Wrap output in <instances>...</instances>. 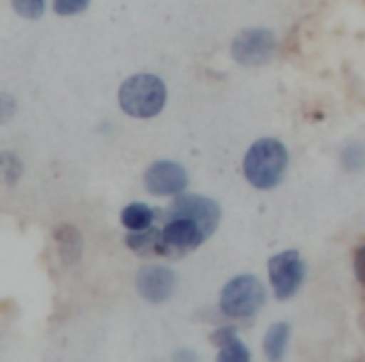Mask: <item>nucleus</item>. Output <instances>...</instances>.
<instances>
[{"label":"nucleus","instance_id":"7ed1b4c3","mask_svg":"<svg viewBox=\"0 0 365 362\" xmlns=\"http://www.w3.org/2000/svg\"><path fill=\"white\" fill-rule=\"evenodd\" d=\"M265 286L255 275L233 277L220 292V309L225 316L235 320L252 318L265 305Z\"/></svg>","mask_w":365,"mask_h":362},{"label":"nucleus","instance_id":"9b49d317","mask_svg":"<svg viewBox=\"0 0 365 362\" xmlns=\"http://www.w3.org/2000/svg\"><path fill=\"white\" fill-rule=\"evenodd\" d=\"M126 245L139 254V256H165V247H163V230L158 228H145V230H130L126 237Z\"/></svg>","mask_w":365,"mask_h":362},{"label":"nucleus","instance_id":"f03ea898","mask_svg":"<svg viewBox=\"0 0 365 362\" xmlns=\"http://www.w3.org/2000/svg\"><path fill=\"white\" fill-rule=\"evenodd\" d=\"M118 100L126 115L137 119H150L163 111L167 102V87L156 75H133L122 83Z\"/></svg>","mask_w":365,"mask_h":362},{"label":"nucleus","instance_id":"9d476101","mask_svg":"<svg viewBox=\"0 0 365 362\" xmlns=\"http://www.w3.org/2000/svg\"><path fill=\"white\" fill-rule=\"evenodd\" d=\"M210 341L220 350L218 352V361L220 362H248L250 361V352L246 348V344L237 337V331L231 326L218 329L212 333Z\"/></svg>","mask_w":365,"mask_h":362},{"label":"nucleus","instance_id":"20e7f679","mask_svg":"<svg viewBox=\"0 0 365 362\" xmlns=\"http://www.w3.org/2000/svg\"><path fill=\"white\" fill-rule=\"evenodd\" d=\"M167 222L169 220H190L195 224H199V228L205 233V237H210L222 218L220 205L207 196H199V194H180L167 209Z\"/></svg>","mask_w":365,"mask_h":362},{"label":"nucleus","instance_id":"ddd939ff","mask_svg":"<svg viewBox=\"0 0 365 362\" xmlns=\"http://www.w3.org/2000/svg\"><path fill=\"white\" fill-rule=\"evenodd\" d=\"M156 213L158 211H154L145 203H130L122 209L120 220H122L124 228H128V230H145L156 220Z\"/></svg>","mask_w":365,"mask_h":362},{"label":"nucleus","instance_id":"dca6fc26","mask_svg":"<svg viewBox=\"0 0 365 362\" xmlns=\"http://www.w3.org/2000/svg\"><path fill=\"white\" fill-rule=\"evenodd\" d=\"M11 4L26 19H38L45 11V0H11Z\"/></svg>","mask_w":365,"mask_h":362},{"label":"nucleus","instance_id":"6e6552de","mask_svg":"<svg viewBox=\"0 0 365 362\" xmlns=\"http://www.w3.org/2000/svg\"><path fill=\"white\" fill-rule=\"evenodd\" d=\"M205 233L190 220H169L163 228V247L167 258H182L205 241Z\"/></svg>","mask_w":365,"mask_h":362},{"label":"nucleus","instance_id":"a211bd4d","mask_svg":"<svg viewBox=\"0 0 365 362\" xmlns=\"http://www.w3.org/2000/svg\"><path fill=\"white\" fill-rule=\"evenodd\" d=\"M355 275H357L359 284L365 288V243L355 252Z\"/></svg>","mask_w":365,"mask_h":362},{"label":"nucleus","instance_id":"0eeeda50","mask_svg":"<svg viewBox=\"0 0 365 362\" xmlns=\"http://www.w3.org/2000/svg\"><path fill=\"white\" fill-rule=\"evenodd\" d=\"M143 186L154 196H178L188 186V173L178 162L160 160L145 171Z\"/></svg>","mask_w":365,"mask_h":362},{"label":"nucleus","instance_id":"423d86ee","mask_svg":"<svg viewBox=\"0 0 365 362\" xmlns=\"http://www.w3.org/2000/svg\"><path fill=\"white\" fill-rule=\"evenodd\" d=\"M276 51V36L267 28H250L240 32L231 43V55L244 66H263Z\"/></svg>","mask_w":365,"mask_h":362},{"label":"nucleus","instance_id":"f3484780","mask_svg":"<svg viewBox=\"0 0 365 362\" xmlns=\"http://www.w3.org/2000/svg\"><path fill=\"white\" fill-rule=\"evenodd\" d=\"M92 0H53V11L58 15H77L90 6Z\"/></svg>","mask_w":365,"mask_h":362},{"label":"nucleus","instance_id":"4468645a","mask_svg":"<svg viewBox=\"0 0 365 362\" xmlns=\"http://www.w3.org/2000/svg\"><path fill=\"white\" fill-rule=\"evenodd\" d=\"M53 239L60 247V254H62V260L66 265H73L79 254H81V237L77 235V230L73 226H58L56 233H53Z\"/></svg>","mask_w":365,"mask_h":362},{"label":"nucleus","instance_id":"1a4fd4ad","mask_svg":"<svg viewBox=\"0 0 365 362\" xmlns=\"http://www.w3.org/2000/svg\"><path fill=\"white\" fill-rule=\"evenodd\" d=\"M137 292L150 301V303H165L178 286V277L169 267H160V265H152V267H143L137 277Z\"/></svg>","mask_w":365,"mask_h":362},{"label":"nucleus","instance_id":"39448f33","mask_svg":"<svg viewBox=\"0 0 365 362\" xmlns=\"http://www.w3.org/2000/svg\"><path fill=\"white\" fill-rule=\"evenodd\" d=\"M269 282L274 286V294L278 301L291 299L306 280V262L295 250H287L269 258Z\"/></svg>","mask_w":365,"mask_h":362},{"label":"nucleus","instance_id":"2eb2a0df","mask_svg":"<svg viewBox=\"0 0 365 362\" xmlns=\"http://www.w3.org/2000/svg\"><path fill=\"white\" fill-rule=\"evenodd\" d=\"M0 162H2L0 169H2L4 181H6V183H15V181L19 179V175H21V162H19V158L13 156L11 151H2Z\"/></svg>","mask_w":365,"mask_h":362},{"label":"nucleus","instance_id":"f257e3e1","mask_svg":"<svg viewBox=\"0 0 365 362\" xmlns=\"http://www.w3.org/2000/svg\"><path fill=\"white\" fill-rule=\"evenodd\" d=\"M289 169V151L278 139H259L244 158V175L259 190L276 188Z\"/></svg>","mask_w":365,"mask_h":362},{"label":"nucleus","instance_id":"f8f14e48","mask_svg":"<svg viewBox=\"0 0 365 362\" xmlns=\"http://www.w3.org/2000/svg\"><path fill=\"white\" fill-rule=\"evenodd\" d=\"M289 341H291V326L287 322H278L274 324L267 335H265V341H263V350H265V356L269 361H282L284 358V352L289 348Z\"/></svg>","mask_w":365,"mask_h":362}]
</instances>
